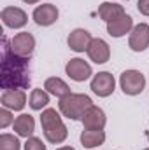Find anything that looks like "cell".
I'll return each mask as SVG.
<instances>
[{
  "mask_svg": "<svg viewBox=\"0 0 149 150\" xmlns=\"http://www.w3.org/2000/svg\"><path fill=\"white\" fill-rule=\"evenodd\" d=\"M114 87H116V80L109 72H98L91 79V91L100 98L111 96L114 93Z\"/></svg>",
  "mask_w": 149,
  "mask_h": 150,
  "instance_id": "8992f818",
  "label": "cell"
},
{
  "mask_svg": "<svg viewBox=\"0 0 149 150\" xmlns=\"http://www.w3.org/2000/svg\"><path fill=\"white\" fill-rule=\"evenodd\" d=\"M2 107L4 108H9V110H23L25 105H27V94L23 89H18V91H4L2 98Z\"/></svg>",
  "mask_w": 149,
  "mask_h": 150,
  "instance_id": "9a60e30c",
  "label": "cell"
},
{
  "mask_svg": "<svg viewBox=\"0 0 149 150\" xmlns=\"http://www.w3.org/2000/svg\"><path fill=\"white\" fill-rule=\"evenodd\" d=\"M88 56L93 63L97 65H104L109 61L111 58V49H109V44L104 40V38H93L90 47H88Z\"/></svg>",
  "mask_w": 149,
  "mask_h": 150,
  "instance_id": "30bf717a",
  "label": "cell"
},
{
  "mask_svg": "<svg viewBox=\"0 0 149 150\" xmlns=\"http://www.w3.org/2000/svg\"><path fill=\"white\" fill-rule=\"evenodd\" d=\"M137 9H139L140 14L149 16V0H139L137 2Z\"/></svg>",
  "mask_w": 149,
  "mask_h": 150,
  "instance_id": "cb8c5ba5",
  "label": "cell"
},
{
  "mask_svg": "<svg viewBox=\"0 0 149 150\" xmlns=\"http://www.w3.org/2000/svg\"><path fill=\"white\" fill-rule=\"evenodd\" d=\"M91 40L93 38H91V33L88 30L75 28V30L70 32V35L67 38V44H69V47L72 51H75V52H84V51H88Z\"/></svg>",
  "mask_w": 149,
  "mask_h": 150,
  "instance_id": "5bb4252c",
  "label": "cell"
},
{
  "mask_svg": "<svg viewBox=\"0 0 149 150\" xmlns=\"http://www.w3.org/2000/svg\"><path fill=\"white\" fill-rule=\"evenodd\" d=\"M132 30H133V19L126 12L123 16H119V18H116V19H112V21L107 23V33L114 38L123 37V35L130 33Z\"/></svg>",
  "mask_w": 149,
  "mask_h": 150,
  "instance_id": "4fadbf2b",
  "label": "cell"
},
{
  "mask_svg": "<svg viewBox=\"0 0 149 150\" xmlns=\"http://www.w3.org/2000/svg\"><path fill=\"white\" fill-rule=\"evenodd\" d=\"M91 105H93L91 98L86 94H81V93H70L65 98H62L58 103L60 112L72 120H82V115Z\"/></svg>",
  "mask_w": 149,
  "mask_h": 150,
  "instance_id": "3957f363",
  "label": "cell"
},
{
  "mask_svg": "<svg viewBox=\"0 0 149 150\" xmlns=\"http://www.w3.org/2000/svg\"><path fill=\"white\" fill-rule=\"evenodd\" d=\"M56 150H75V149H72V147H60V149H56Z\"/></svg>",
  "mask_w": 149,
  "mask_h": 150,
  "instance_id": "484cf974",
  "label": "cell"
},
{
  "mask_svg": "<svg viewBox=\"0 0 149 150\" xmlns=\"http://www.w3.org/2000/svg\"><path fill=\"white\" fill-rule=\"evenodd\" d=\"M49 103V93L44 89H34L30 94V107L34 110H42Z\"/></svg>",
  "mask_w": 149,
  "mask_h": 150,
  "instance_id": "ffe728a7",
  "label": "cell"
},
{
  "mask_svg": "<svg viewBox=\"0 0 149 150\" xmlns=\"http://www.w3.org/2000/svg\"><path fill=\"white\" fill-rule=\"evenodd\" d=\"M12 127H14V131H16L19 136H23V138H30V136L34 134V131H35V120H34L32 115H28V113H21L19 117L14 119Z\"/></svg>",
  "mask_w": 149,
  "mask_h": 150,
  "instance_id": "2e32d148",
  "label": "cell"
},
{
  "mask_svg": "<svg viewBox=\"0 0 149 150\" xmlns=\"http://www.w3.org/2000/svg\"><path fill=\"white\" fill-rule=\"evenodd\" d=\"M119 86H121V89H123L125 94L137 96L146 87V77L139 70H126L119 77Z\"/></svg>",
  "mask_w": 149,
  "mask_h": 150,
  "instance_id": "277c9868",
  "label": "cell"
},
{
  "mask_svg": "<svg viewBox=\"0 0 149 150\" xmlns=\"http://www.w3.org/2000/svg\"><path fill=\"white\" fill-rule=\"evenodd\" d=\"M25 150H46L44 142L37 138V136H30L27 138V143H25Z\"/></svg>",
  "mask_w": 149,
  "mask_h": 150,
  "instance_id": "7402d4cb",
  "label": "cell"
},
{
  "mask_svg": "<svg viewBox=\"0 0 149 150\" xmlns=\"http://www.w3.org/2000/svg\"><path fill=\"white\" fill-rule=\"evenodd\" d=\"M44 89L49 93V94H53V96H56V98H65L67 94H70V87H69V84L67 82H63L62 79H58V77H49V79H46V82H44Z\"/></svg>",
  "mask_w": 149,
  "mask_h": 150,
  "instance_id": "e0dca14e",
  "label": "cell"
},
{
  "mask_svg": "<svg viewBox=\"0 0 149 150\" xmlns=\"http://www.w3.org/2000/svg\"><path fill=\"white\" fill-rule=\"evenodd\" d=\"M11 122H14L11 110H9V108H2V110H0V127H2V129H5Z\"/></svg>",
  "mask_w": 149,
  "mask_h": 150,
  "instance_id": "603a6c76",
  "label": "cell"
},
{
  "mask_svg": "<svg viewBox=\"0 0 149 150\" xmlns=\"http://www.w3.org/2000/svg\"><path fill=\"white\" fill-rule=\"evenodd\" d=\"M128 45L132 51L135 52H142L149 47V25L140 23L137 26H133V30L130 32V40Z\"/></svg>",
  "mask_w": 149,
  "mask_h": 150,
  "instance_id": "52a82bcc",
  "label": "cell"
},
{
  "mask_svg": "<svg viewBox=\"0 0 149 150\" xmlns=\"http://www.w3.org/2000/svg\"><path fill=\"white\" fill-rule=\"evenodd\" d=\"M30 86V58L16 56L11 51V44L4 37V56H2V72L0 87L4 91L28 89Z\"/></svg>",
  "mask_w": 149,
  "mask_h": 150,
  "instance_id": "6da1fadb",
  "label": "cell"
},
{
  "mask_svg": "<svg viewBox=\"0 0 149 150\" xmlns=\"http://www.w3.org/2000/svg\"><path fill=\"white\" fill-rule=\"evenodd\" d=\"M32 18L39 26H51L58 19V9L53 4H42V5L35 7Z\"/></svg>",
  "mask_w": 149,
  "mask_h": 150,
  "instance_id": "7c38bea8",
  "label": "cell"
},
{
  "mask_svg": "<svg viewBox=\"0 0 149 150\" xmlns=\"http://www.w3.org/2000/svg\"><path fill=\"white\" fill-rule=\"evenodd\" d=\"M0 150H21V143L14 134H2L0 136Z\"/></svg>",
  "mask_w": 149,
  "mask_h": 150,
  "instance_id": "44dd1931",
  "label": "cell"
},
{
  "mask_svg": "<svg viewBox=\"0 0 149 150\" xmlns=\"http://www.w3.org/2000/svg\"><path fill=\"white\" fill-rule=\"evenodd\" d=\"M65 72H67V75H69L72 80H75V82H84V80H88V79L93 75L91 67H90L84 59H81V58L70 59V61L67 63V67H65Z\"/></svg>",
  "mask_w": 149,
  "mask_h": 150,
  "instance_id": "ba28073f",
  "label": "cell"
},
{
  "mask_svg": "<svg viewBox=\"0 0 149 150\" xmlns=\"http://www.w3.org/2000/svg\"><path fill=\"white\" fill-rule=\"evenodd\" d=\"M40 124H42V131L44 136L49 143H63L69 136L67 126L63 124L60 113L54 108H46L40 115Z\"/></svg>",
  "mask_w": 149,
  "mask_h": 150,
  "instance_id": "7a4b0ae2",
  "label": "cell"
},
{
  "mask_svg": "<svg viewBox=\"0 0 149 150\" xmlns=\"http://www.w3.org/2000/svg\"><path fill=\"white\" fill-rule=\"evenodd\" d=\"M35 49V38L28 32H21L18 35H14L11 40V51L16 56H23V58H30L32 52Z\"/></svg>",
  "mask_w": 149,
  "mask_h": 150,
  "instance_id": "5b68a950",
  "label": "cell"
},
{
  "mask_svg": "<svg viewBox=\"0 0 149 150\" xmlns=\"http://www.w3.org/2000/svg\"><path fill=\"white\" fill-rule=\"evenodd\" d=\"M25 4H37V2H40V0H23Z\"/></svg>",
  "mask_w": 149,
  "mask_h": 150,
  "instance_id": "d4e9b609",
  "label": "cell"
},
{
  "mask_svg": "<svg viewBox=\"0 0 149 150\" xmlns=\"http://www.w3.org/2000/svg\"><path fill=\"white\" fill-rule=\"evenodd\" d=\"M148 140H149V131H148Z\"/></svg>",
  "mask_w": 149,
  "mask_h": 150,
  "instance_id": "4316f807",
  "label": "cell"
},
{
  "mask_svg": "<svg viewBox=\"0 0 149 150\" xmlns=\"http://www.w3.org/2000/svg\"><path fill=\"white\" fill-rule=\"evenodd\" d=\"M0 18L4 21V25L7 28H12V30L14 28H23L27 25V21H28L27 12L23 9H19V7H5V9H2Z\"/></svg>",
  "mask_w": 149,
  "mask_h": 150,
  "instance_id": "9c48e42d",
  "label": "cell"
},
{
  "mask_svg": "<svg viewBox=\"0 0 149 150\" xmlns=\"http://www.w3.org/2000/svg\"><path fill=\"white\" fill-rule=\"evenodd\" d=\"M105 142V133L104 131H95V129H84L81 133V143L86 149H95L104 145Z\"/></svg>",
  "mask_w": 149,
  "mask_h": 150,
  "instance_id": "ac0fdd59",
  "label": "cell"
},
{
  "mask_svg": "<svg viewBox=\"0 0 149 150\" xmlns=\"http://www.w3.org/2000/svg\"><path fill=\"white\" fill-rule=\"evenodd\" d=\"M144 150H149V149H144Z\"/></svg>",
  "mask_w": 149,
  "mask_h": 150,
  "instance_id": "83f0119b",
  "label": "cell"
},
{
  "mask_svg": "<svg viewBox=\"0 0 149 150\" xmlns=\"http://www.w3.org/2000/svg\"><path fill=\"white\" fill-rule=\"evenodd\" d=\"M105 122H107V119H105L104 110L98 108V107H95V105H91V107L86 110V113L82 115V126H84V129L104 131Z\"/></svg>",
  "mask_w": 149,
  "mask_h": 150,
  "instance_id": "8fae6325",
  "label": "cell"
},
{
  "mask_svg": "<svg viewBox=\"0 0 149 150\" xmlns=\"http://www.w3.org/2000/svg\"><path fill=\"white\" fill-rule=\"evenodd\" d=\"M123 14H125V9H123V5H119V4L104 2V4H100V7H98V16H100L105 23H109V21L119 18V16H123Z\"/></svg>",
  "mask_w": 149,
  "mask_h": 150,
  "instance_id": "d6986e66",
  "label": "cell"
}]
</instances>
